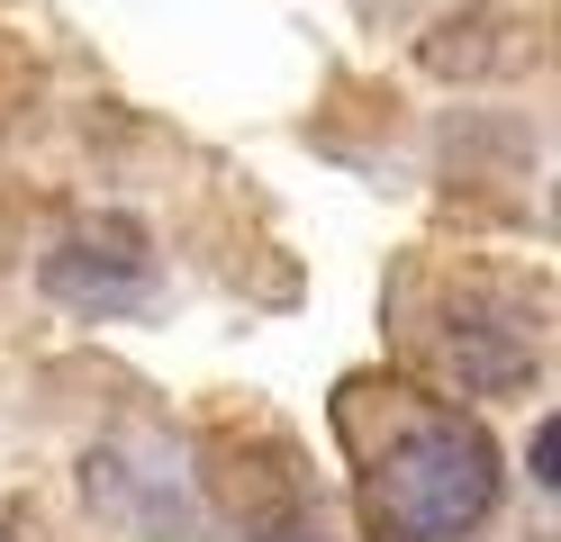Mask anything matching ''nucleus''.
I'll return each instance as SVG.
<instances>
[{
	"label": "nucleus",
	"instance_id": "1",
	"mask_svg": "<svg viewBox=\"0 0 561 542\" xmlns=\"http://www.w3.org/2000/svg\"><path fill=\"white\" fill-rule=\"evenodd\" d=\"M499 506V443L453 416L408 407L390 434L363 443V516L380 542H462Z\"/></svg>",
	"mask_w": 561,
	"mask_h": 542
},
{
	"label": "nucleus",
	"instance_id": "2",
	"mask_svg": "<svg viewBox=\"0 0 561 542\" xmlns=\"http://www.w3.org/2000/svg\"><path fill=\"white\" fill-rule=\"evenodd\" d=\"M46 289L55 299H73V308H100V316H118L146 299V253H136L127 227H100V235H73L46 263Z\"/></svg>",
	"mask_w": 561,
	"mask_h": 542
}]
</instances>
